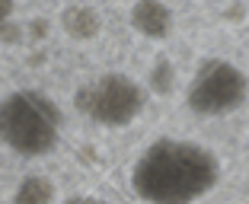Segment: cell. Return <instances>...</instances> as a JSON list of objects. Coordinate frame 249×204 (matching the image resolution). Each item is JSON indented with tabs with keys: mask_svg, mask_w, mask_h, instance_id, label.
I'll list each match as a JSON object with an SVG mask.
<instances>
[{
	"mask_svg": "<svg viewBox=\"0 0 249 204\" xmlns=\"http://www.w3.org/2000/svg\"><path fill=\"white\" fill-rule=\"evenodd\" d=\"M61 109L42 89H13L0 96V144L16 156L36 160L61 140Z\"/></svg>",
	"mask_w": 249,
	"mask_h": 204,
	"instance_id": "2",
	"label": "cell"
},
{
	"mask_svg": "<svg viewBox=\"0 0 249 204\" xmlns=\"http://www.w3.org/2000/svg\"><path fill=\"white\" fill-rule=\"evenodd\" d=\"M173 10L160 0H141L131 7V26L138 35L150 38V42H163L173 32Z\"/></svg>",
	"mask_w": 249,
	"mask_h": 204,
	"instance_id": "5",
	"label": "cell"
},
{
	"mask_svg": "<svg viewBox=\"0 0 249 204\" xmlns=\"http://www.w3.org/2000/svg\"><path fill=\"white\" fill-rule=\"evenodd\" d=\"M61 26H64V32L71 38L87 42V38L99 35L103 19H99V13H96V7H89V3H71V7L61 10Z\"/></svg>",
	"mask_w": 249,
	"mask_h": 204,
	"instance_id": "6",
	"label": "cell"
},
{
	"mask_svg": "<svg viewBox=\"0 0 249 204\" xmlns=\"http://www.w3.org/2000/svg\"><path fill=\"white\" fill-rule=\"evenodd\" d=\"M67 204H106V201H99V198H71Z\"/></svg>",
	"mask_w": 249,
	"mask_h": 204,
	"instance_id": "10",
	"label": "cell"
},
{
	"mask_svg": "<svg viewBox=\"0 0 249 204\" xmlns=\"http://www.w3.org/2000/svg\"><path fill=\"white\" fill-rule=\"evenodd\" d=\"M10 16H13V3L0 0V32H3V26H10Z\"/></svg>",
	"mask_w": 249,
	"mask_h": 204,
	"instance_id": "9",
	"label": "cell"
},
{
	"mask_svg": "<svg viewBox=\"0 0 249 204\" xmlns=\"http://www.w3.org/2000/svg\"><path fill=\"white\" fill-rule=\"evenodd\" d=\"M220 182V160L198 140L160 137L131 166V188L144 204H198Z\"/></svg>",
	"mask_w": 249,
	"mask_h": 204,
	"instance_id": "1",
	"label": "cell"
},
{
	"mask_svg": "<svg viewBox=\"0 0 249 204\" xmlns=\"http://www.w3.org/2000/svg\"><path fill=\"white\" fill-rule=\"evenodd\" d=\"M77 112L103 128H124L147 109V89L128 73H103L73 96Z\"/></svg>",
	"mask_w": 249,
	"mask_h": 204,
	"instance_id": "4",
	"label": "cell"
},
{
	"mask_svg": "<svg viewBox=\"0 0 249 204\" xmlns=\"http://www.w3.org/2000/svg\"><path fill=\"white\" fill-rule=\"evenodd\" d=\"M150 83H154V89H160V93H166V89L173 86V67H169L166 58H160L154 64V77H150Z\"/></svg>",
	"mask_w": 249,
	"mask_h": 204,
	"instance_id": "8",
	"label": "cell"
},
{
	"mask_svg": "<svg viewBox=\"0 0 249 204\" xmlns=\"http://www.w3.org/2000/svg\"><path fill=\"white\" fill-rule=\"evenodd\" d=\"M54 201V185L48 175H22V182L16 185L10 204H52Z\"/></svg>",
	"mask_w": 249,
	"mask_h": 204,
	"instance_id": "7",
	"label": "cell"
},
{
	"mask_svg": "<svg viewBox=\"0 0 249 204\" xmlns=\"http://www.w3.org/2000/svg\"><path fill=\"white\" fill-rule=\"evenodd\" d=\"M249 99V77L243 67L224 58H208L192 73L185 89V105L201 118H224L243 109Z\"/></svg>",
	"mask_w": 249,
	"mask_h": 204,
	"instance_id": "3",
	"label": "cell"
}]
</instances>
